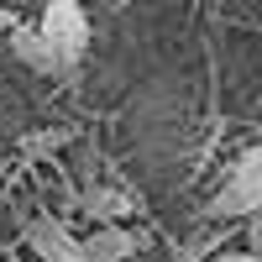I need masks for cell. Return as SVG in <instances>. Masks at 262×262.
I'll return each instance as SVG.
<instances>
[{"label":"cell","instance_id":"obj_2","mask_svg":"<svg viewBox=\"0 0 262 262\" xmlns=\"http://www.w3.org/2000/svg\"><path fill=\"white\" fill-rule=\"evenodd\" d=\"M37 32L53 42V53L69 63V69L84 58V48H90V16H84L79 0H48V6H42Z\"/></svg>","mask_w":262,"mask_h":262},{"label":"cell","instance_id":"obj_1","mask_svg":"<svg viewBox=\"0 0 262 262\" xmlns=\"http://www.w3.org/2000/svg\"><path fill=\"white\" fill-rule=\"evenodd\" d=\"M215 221H236V215H262V147H247L231 163L221 194L210 200Z\"/></svg>","mask_w":262,"mask_h":262},{"label":"cell","instance_id":"obj_5","mask_svg":"<svg viewBox=\"0 0 262 262\" xmlns=\"http://www.w3.org/2000/svg\"><path fill=\"white\" fill-rule=\"evenodd\" d=\"M84 252H90V262H131L142 252V236L126 231V226H95V236L84 242Z\"/></svg>","mask_w":262,"mask_h":262},{"label":"cell","instance_id":"obj_3","mask_svg":"<svg viewBox=\"0 0 262 262\" xmlns=\"http://www.w3.org/2000/svg\"><path fill=\"white\" fill-rule=\"evenodd\" d=\"M27 247L37 252V262H90V252H84V242L58 226L53 215H37V221H27Z\"/></svg>","mask_w":262,"mask_h":262},{"label":"cell","instance_id":"obj_7","mask_svg":"<svg viewBox=\"0 0 262 262\" xmlns=\"http://www.w3.org/2000/svg\"><path fill=\"white\" fill-rule=\"evenodd\" d=\"M63 142H69V131H37L32 152H48V147H63Z\"/></svg>","mask_w":262,"mask_h":262},{"label":"cell","instance_id":"obj_8","mask_svg":"<svg viewBox=\"0 0 262 262\" xmlns=\"http://www.w3.org/2000/svg\"><path fill=\"white\" fill-rule=\"evenodd\" d=\"M247 247H252V257H262V215H252V226H247Z\"/></svg>","mask_w":262,"mask_h":262},{"label":"cell","instance_id":"obj_4","mask_svg":"<svg viewBox=\"0 0 262 262\" xmlns=\"http://www.w3.org/2000/svg\"><path fill=\"white\" fill-rule=\"evenodd\" d=\"M11 53H16V63H27L32 74H48V79L69 74V63L53 53V42L42 37L37 27H11Z\"/></svg>","mask_w":262,"mask_h":262},{"label":"cell","instance_id":"obj_9","mask_svg":"<svg viewBox=\"0 0 262 262\" xmlns=\"http://www.w3.org/2000/svg\"><path fill=\"white\" fill-rule=\"evenodd\" d=\"M210 262H262V257H252V252H215Z\"/></svg>","mask_w":262,"mask_h":262},{"label":"cell","instance_id":"obj_6","mask_svg":"<svg viewBox=\"0 0 262 262\" xmlns=\"http://www.w3.org/2000/svg\"><path fill=\"white\" fill-rule=\"evenodd\" d=\"M126 210H131V194H121V189H90L84 194V215H95L105 226H116Z\"/></svg>","mask_w":262,"mask_h":262},{"label":"cell","instance_id":"obj_10","mask_svg":"<svg viewBox=\"0 0 262 262\" xmlns=\"http://www.w3.org/2000/svg\"><path fill=\"white\" fill-rule=\"evenodd\" d=\"M79 6H84V0H79Z\"/></svg>","mask_w":262,"mask_h":262}]
</instances>
